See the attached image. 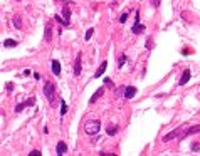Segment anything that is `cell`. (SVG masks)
I'll return each instance as SVG.
<instances>
[{
    "mask_svg": "<svg viewBox=\"0 0 200 156\" xmlns=\"http://www.w3.org/2000/svg\"><path fill=\"white\" fill-rule=\"evenodd\" d=\"M200 150V144L198 143H194V144H192V151H198Z\"/></svg>",
    "mask_w": 200,
    "mask_h": 156,
    "instance_id": "obj_27",
    "label": "cell"
},
{
    "mask_svg": "<svg viewBox=\"0 0 200 156\" xmlns=\"http://www.w3.org/2000/svg\"><path fill=\"white\" fill-rule=\"evenodd\" d=\"M54 93H56V86H54V84H52V82H45V86H44V96L49 99V102H51L52 108H56V101H54L56 94Z\"/></svg>",
    "mask_w": 200,
    "mask_h": 156,
    "instance_id": "obj_1",
    "label": "cell"
},
{
    "mask_svg": "<svg viewBox=\"0 0 200 156\" xmlns=\"http://www.w3.org/2000/svg\"><path fill=\"white\" fill-rule=\"evenodd\" d=\"M197 133H200V124L187 127V129L183 131V136H182V138H185V136H192V134H197Z\"/></svg>",
    "mask_w": 200,
    "mask_h": 156,
    "instance_id": "obj_9",
    "label": "cell"
},
{
    "mask_svg": "<svg viewBox=\"0 0 200 156\" xmlns=\"http://www.w3.org/2000/svg\"><path fill=\"white\" fill-rule=\"evenodd\" d=\"M126 61H128V57H126V55H120V61H118V67H120V69H121V67H123L124 66V64H126Z\"/></svg>",
    "mask_w": 200,
    "mask_h": 156,
    "instance_id": "obj_18",
    "label": "cell"
},
{
    "mask_svg": "<svg viewBox=\"0 0 200 156\" xmlns=\"http://www.w3.org/2000/svg\"><path fill=\"white\" fill-rule=\"evenodd\" d=\"M44 40H45V42H51V40H52V27L49 25V24H47V25H45V34H44Z\"/></svg>",
    "mask_w": 200,
    "mask_h": 156,
    "instance_id": "obj_13",
    "label": "cell"
},
{
    "mask_svg": "<svg viewBox=\"0 0 200 156\" xmlns=\"http://www.w3.org/2000/svg\"><path fill=\"white\" fill-rule=\"evenodd\" d=\"M7 91H9V93H10V91H14V84L12 82H7Z\"/></svg>",
    "mask_w": 200,
    "mask_h": 156,
    "instance_id": "obj_29",
    "label": "cell"
},
{
    "mask_svg": "<svg viewBox=\"0 0 200 156\" xmlns=\"http://www.w3.org/2000/svg\"><path fill=\"white\" fill-rule=\"evenodd\" d=\"M66 112H67V104L64 99H61V116H66Z\"/></svg>",
    "mask_w": 200,
    "mask_h": 156,
    "instance_id": "obj_17",
    "label": "cell"
},
{
    "mask_svg": "<svg viewBox=\"0 0 200 156\" xmlns=\"http://www.w3.org/2000/svg\"><path fill=\"white\" fill-rule=\"evenodd\" d=\"M42 153L39 150H34V151H30V153H29V156H41Z\"/></svg>",
    "mask_w": 200,
    "mask_h": 156,
    "instance_id": "obj_26",
    "label": "cell"
},
{
    "mask_svg": "<svg viewBox=\"0 0 200 156\" xmlns=\"http://www.w3.org/2000/svg\"><path fill=\"white\" fill-rule=\"evenodd\" d=\"M24 76H30V69H25V70H24Z\"/></svg>",
    "mask_w": 200,
    "mask_h": 156,
    "instance_id": "obj_30",
    "label": "cell"
},
{
    "mask_svg": "<svg viewBox=\"0 0 200 156\" xmlns=\"http://www.w3.org/2000/svg\"><path fill=\"white\" fill-rule=\"evenodd\" d=\"M92 34H94V29H89L88 32H86V40H89V39L92 37Z\"/></svg>",
    "mask_w": 200,
    "mask_h": 156,
    "instance_id": "obj_24",
    "label": "cell"
},
{
    "mask_svg": "<svg viewBox=\"0 0 200 156\" xmlns=\"http://www.w3.org/2000/svg\"><path fill=\"white\" fill-rule=\"evenodd\" d=\"M104 84H106L108 87H113V86H114V82H113L111 79H109V77H104Z\"/></svg>",
    "mask_w": 200,
    "mask_h": 156,
    "instance_id": "obj_23",
    "label": "cell"
},
{
    "mask_svg": "<svg viewBox=\"0 0 200 156\" xmlns=\"http://www.w3.org/2000/svg\"><path fill=\"white\" fill-rule=\"evenodd\" d=\"M180 129H182L180 126H178V127H175V129L171 131V133H168V134H165V136H163L162 139H163V141H165V143H167V141L173 139V138H177V136H178V138H182V136H183V133H182Z\"/></svg>",
    "mask_w": 200,
    "mask_h": 156,
    "instance_id": "obj_4",
    "label": "cell"
},
{
    "mask_svg": "<svg viewBox=\"0 0 200 156\" xmlns=\"http://www.w3.org/2000/svg\"><path fill=\"white\" fill-rule=\"evenodd\" d=\"M131 32H133V34H141V32H145V25H141V24H140V13H138V12H136V22H135Z\"/></svg>",
    "mask_w": 200,
    "mask_h": 156,
    "instance_id": "obj_7",
    "label": "cell"
},
{
    "mask_svg": "<svg viewBox=\"0 0 200 156\" xmlns=\"http://www.w3.org/2000/svg\"><path fill=\"white\" fill-rule=\"evenodd\" d=\"M150 2H151V5L155 7V9H158L160 3H162V0H150Z\"/></svg>",
    "mask_w": 200,
    "mask_h": 156,
    "instance_id": "obj_25",
    "label": "cell"
},
{
    "mask_svg": "<svg viewBox=\"0 0 200 156\" xmlns=\"http://www.w3.org/2000/svg\"><path fill=\"white\" fill-rule=\"evenodd\" d=\"M146 49H148V51H150V49H153V42L151 40H146Z\"/></svg>",
    "mask_w": 200,
    "mask_h": 156,
    "instance_id": "obj_28",
    "label": "cell"
},
{
    "mask_svg": "<svg viewBox=\"0 0 200 156\" xmlns=\"http://www.w3.org/2000/svg\"><path fill=\"white\" fill-rule=\"evenodd\" d=\"M51 66H52V74H54V76H59L61 74V64L54 59V61L51 62Z\"/></svg>",
    "mask_w": 200,
    "mask_h": 156,
    "instance_id": "obj_14",
    "label": "cell"
},
{
    "mask_svg": "<svg viewBox=\"0 0 200 156\" xmlns=\"http://www.w3.org/2000/svg\"><path fill=\"white\" fill-rule=\"evenodd\" d=\"M116 133H118V126H113V127L109 126L108 127V134H109V136H113V134H116Z\"/></svg>",
    "mask_w": 200,
    "mask_h": 156,
    "instance_id": "obj_21",
    "label": "cell"
},
{
    "mask_svg": "<svg viewBox=\"0 0 200 156\" xmlns=\"http://www.w3.org/2000/svg\"><path fill=\"white\" fill-rule=\"evenodd\" d=\"M83 54H77V57H76V62H74V76H81V72H83Z\"/></svg>",
    "mask_w": 200,
    "mask_h": 156,
    "instance_id": "obj_3",
    "label": "cell"
},
{
    "mask_svg": "<svg viewBox=\"0 0 200 156\" xmlns=\"http://www.w3.org/2000/svg\"><path fill=\"white\" fill-rule=\"evenodd\" d=\"M126 20H128V13H126V12L121 13V15H120V22H121V24H124Z\"/></svg>",
    "mask_w": 200,
    "mask_h": 156,
    "instance_id": "obj_22",
    "label": "cell"
},
{
    "mask_svg": "<svg viewBox=\"0 0 200 156\" xmlns=\"http://www.w3.org/2000/svg\"><path fill=\"white\" fill-rule=\"evenodd\" d=\"M14 25L17 27V29H20V27H22V20H20V17H14Z\"/></svg>",
    "mask_w": 200,
    "mask_h": 156,
    "instance_id": "obj_20",
    "label": "cell"
},
{
    "mask_svg": "<svg viewBox=\"0 0 200 156\" xmlns=\"http://www.w3.org/2000/svg\"><path fill=\"white\" fill-rule=\"evenodd\" d=\"M67 151V144L64 143V141H59L57 143V148H56V153H57V156H62L64 153Z\"/></svg>",
    "mask_w": 200,
    "mask_h": 156,
    "instance_id": "obj_10",
    "label": "cell"
},
{
    "mask_svg": "<svg viewBox=\"0 0 200 156\" xmlns=\"http://www.w3.org/2000/svg\"><path fill=\"white\" fill-rule=\"evenodd\" d=\"M62 17H64V19H66L69 24H71V9H69L67 5H64V9H62Z\"/></svg>",
    "mask_w": 200,
    "mask_h": 156,
    "instance_id": "obj_15",
    "label": "cell"
},
{
    "mask_svg": "<svg viewBox=\"0 0 200 156\" xmlns=\"http://www.w3.org/2000/svg\"><path fill=\"white\" fill-rule=\"evenodd\" d=\"M190 76H192L190 69H185L183 74H182V77H180V81H178V86H185V84L190 81Z\"/></svg>",
    "mask_w": 200,
    "mask_h": 156,
    "instance_id": "obj_8",
    "label": "cell"
},
{
    "mask_svg": "<svg viewBox=\"0 0 200 156\" xmlns=\"http://www.w3.org/2000/svg\"><path fill=\"white\" fill-rule=\"evenodd\" d=\"M138 94V89L135 86H126L124 87V99H133Z\"/></svg>",
    "mask_w": 200,
    "mask_h": 156,
    "instance_id": "obj_6",
    "label": "cell"
},
{
    "mask_svg": "<svg viewBox=\"0 0 200 156\" xmlns=\"http://www.w3.org/2000/svg\"><path fill=\"white\" fill-rule=\"evenodd\" d=\"M103 94H104V87H99V89H98V91H96V93H94V94H92V97H91V99H89V104H94V102H96V101H98V99H99V97H101V96H103Z\"/></svg>",
    "mask_w": 200,
    "mask_h": 156,
    "instance_id": "obj_12",
    "label": "cell"
},
{
    "mask_svg": "<svg viewBox=\"0 0 200 156\" xmlns=\"http://www.w3.org/2000/svg\"><path fill=\"white\" fill-rule=\"evenodd\" d=\"M3 45L9 47V49H12V47H15V45H17V40H14V39H7V40H3Z\"/></svg>",
    "mask_w": 200,
    "mask_h": 156,
    "instance_id": "obj_16",
    "label": "cell"
},
{
    "mask_svg": "<svg viewBox=\"0 0 200 156\" xmlns=\"http://www.w3.org/2000/svg\"><path fill=\"white\" fill-rule=\"evenodd\" d=\"M99 129H101V123H99V121H88V123L84 124V133L89 134V136H94V134H98Z\"/></svg>",
    "mask_w": 200,
    "mask_h": 156,
    "instance_id": "obj_2",
    "label": "cell"
},
{
    "mask_svg": "<svg viewBox=\"0 0 200 156\" xmlns=\"http://www.w3.org/2000/svg\"><path fill=\"white\" fill-rule=\"evenodd\" d=\"M54 19H56V20H57V22H59V24H62L64 27H67V25H69V22H67L66 19H62V17H59V15H56Z\"/></svg>",
    "mask_w": 200,
    "mask_h": 156,
    "instance_id": "obj_19",
    "label": "cell"
},
{
    "mask_svg": "<svg viewBox=\"0 0 200 156\" xmlns=\"http://www.w3.org/2000/svg\"><path fill=\"white\" fill-rule=\"evenodd\" d=\"M34 104H35V97H30V99H27V101L20 102V104L15 108V112H22L25 108H29V106H34Z\"/></svg>",
    "mask_w": 200,
    "mask_h": 156,
    "instance_id": "obj_5",
    "label": "cell"
},
{
    "mask_svg": "<svg viewBox=\"0 0 200 156\" xmlns=\"http://www.w3.org/2000/svg\"><path fill=\"white\" fill-rule=\"evenodd\" d=\"M106 67H108V61H103V62H101V66L98 67V70L94 72V77H96V79H98V77H101L103 74H104Z\"/></svg>",
    "mask_w": 200,
    "mask_h": 156,
    "instance_id": "obj_11",
    "label": "cell"
}]
</instances>
